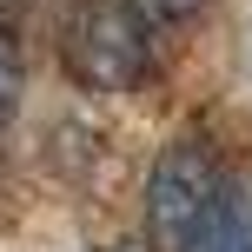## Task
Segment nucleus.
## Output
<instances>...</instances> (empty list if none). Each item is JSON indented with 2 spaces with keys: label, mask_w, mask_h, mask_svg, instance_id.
Instances as JSON below:
<instances>
[{
  "label": "nucleus",
  "mask_w": 252,
  "mask_h": 252,
  "mask_svg": "<svg viewBox=\"0 0 252 252\" xmlns=\"http://www.w3.org/2000/svg\"><path fill=\"white\" fill-rule=\"evenodd\" d=\"M60 60L87 93H126L153 60V27L126 0H80L60 33Z\"/></svg>",
  "instance_id": "1"
},
{
  "label": "nucleus",
  "mask_w": 252,
  "mask_h": 252,
  "mask_svg": "<svg viewBox=\"0 0 252 252\" xmlns=\"http://www.w3.org/2000/svg\"><path fill=\"white\" fill-rule=\"evenodd\" d=\"M126 7H133L146 27H179V20H192L206 0H126Z\"/></svg>",
  "instance_id": "5"
},
{
  "label": "nucleus",
  "mask_w": 252,
  "mask_h": 252,
  "mask_svg": "<svg viewBox=\"0 0 252 252\" xmlns=\"http://www.w3.org/2000/svg\"><path fill=\"white\" fill-rule=\"evenodd\" d=\"M186 252H252V192H239V186L226 179V192L213 199L199 239H192Z\"/></svg>",
  "instance_id": "3"
},
{
  "label": "nucleus",
  "mask_w": 252,
  "mask_h": 252,
  "mask_svg": "<svg viewBox=\"0 0 252 252\" xmlns=\"http://www.w3.org/2000/svg\"><path fill=\"white\" fill-rule=\"evenodd\" d=\"M13 106H20V53H13V40H0V139L13 126Z\"/></svg>",
  "instance_id": "4"
},
{
  "label": "nucleus",
  "mask_w": 252,
  "mask_h": 252,
  "mask_svg": "<svg viewBox=\"0 0 252 252\" xmlns=\"http://www.w3.org/2000/svg\"><path fill=\"white\" fill-rule=\"evenodd\" d=\"M219 192H226V173L206 153V139H173L159 153V166H153V179H146V239H153V252H186L199 239Z\"/></svg>",
  "instance_id": "2"
}]
</instances>
